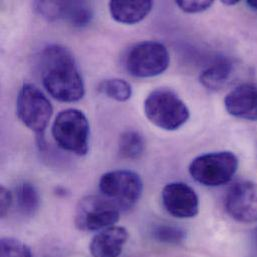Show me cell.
<instances>
[{
    "label": "cell",
    "mask_w": 257,
    "mask_h": 257,
    "mask_svg": "<svg viewBox=\"0 0 257 257\" xmlns=\"http://www.w3.org/2000/svg\"><path fill=\"white\" fill-rule=\"evenodd\" d=\"M224 205L228 215L242 223L257 222V184L238 181L226 192Z\"/></svg>",
    "instance_id": "cell-9"
},
{
    "label": "cell",
    "mask_w": 257,
    "mask_h": 257,
    "mask_svg": "<svg viewBox=\"0 0 257 257\" xmlns=\"http://www.w3.org/2000/svg\"><path fill=\"white\" fill-rule=\"evenodd\" d=\"M35 10L48 20L63 19L73 27L87 26L93 18V9L87 1H37Z\"/></svg>",
    "instance_id": "cell-10"
},
{
    "label": "cell",
    "mask_w": 257,
    "mask_h": 257,
    "mask_svg": "<svg viewBox=\"0 0 257 257\" xmlns=\"http://www.w3.org/2000/svg\"><path fill=\"white\" fill-rule=\"evenodd\" d=\"M16 201L20 212L26 216H33L40 206V196L35 186L29 182H22L16 188Z\"/></svg>",
    "instance_id": "cell-16"
},
{
    "label": "cell",
    "mask_w": 257,
    "mask_h": 257,
    "mask_svg": "<svg viewBox=\"0 0 257 257\" xmlns=\"http://www.w3.org/2000/svg\"><path fill=\"white\" fill-rule=\"evenodd\" d=\"M128 239V232L121 226H110L92 238L89 250L93 257H119Z\"/></svg>",
    "instance_id": "cell-13"
},
{
    "label": "cell",
    "mask_w": 257,
    "mask_h": 257,
    "mask_svg": "<svg viewBox=\"0 0 257 257\" xmlns=\"http://www.w3.org/2000/svg\"><path fill=\"white\" fill-rule=\"evenodd\" d=\"M51 131L55 142L63 150L78 156L88 152L89 122L81 110L68 108L59 112Z\"/></svg>",
    "instance_id": "cell-4"
},
{
    "label": "cell",
    "mask_w": 257,
    "mask_h": 257,
    "mask_svg": "<svg viewBox=\"0 0 257 257\" xmlns=\"http://www.w3.org/2000/svg\"><path fill=\"white\" fill-rule=\"evenodd\" d=\"M103 196L114 202L121 211L133 208L143 192L140 176L130 170H113L104 173L99 180Z\"/></svg>",
    "instance_id": "cell-8"
},
{
    "label": "cell",
    "mask_w": 257,
    "mask_h": 257,
    "mask_svg": "<svg viewBox=\"0 0 257 257\" xmlns=\"http://www.w3.org/2000/svg\"><path fill=\"white\" fill-rule=\"evenodd\" d=\"M151 236L157 242L163 244H180L186 238L185 231L175 225L158 224L151 230Z\"/></svg>",
    "instance_id": "cell-19"
},
{
    "label": "cell",
    "mask_w": 257,
    "mask_h": 257,
    "mask_svg": "<svg viewBox=\"0 0 257 257\" xmlns=\"http://www.w3.org/2000/svg\"><path fill=\"white\" fill-rule=\"evenodd\" d=\"M237 168L238 158L233 152L219 151L194 158L189 165V173L198 183L216 187L228 183Z\"/></svg>",
    "instance_id": "cell-5"
},
{
    "label": "cell",
    "mask_w": 257,
    "mask_h": 257,
    "mask_svg": "<svg viewBox=\"0 0 257 257\" xmlns=\"http://www.w3.org/2000/svg\"><path fill=\"white\" fill-rule=\"evenodd\" d=\"M227 112L240 119L257 121V85L244 83L232 89L224 99Z\"/></svg>",
    "instance_id": "cell-12"
},
{
    "label": "cell",
    "mask_w": 257,
    "mask_h": 257,
    "mask_svg": "<svg viewBox=\"0 0 257 257\" xmlns=\"http://www.w3.org/2000/svg\"><path fill=\"white\" fill-rule=\"evenodd\" d=\"M233 72V61L227 57H220L201 72L200 82L208 90H220L229 82Z\"/></svg>",
    "instance_id": "cell-15"
},
{
    "label": "cell",
    "mask_w": 257,
    "mask_h": 257,
    "mask_svg": "<svg viewBox=\"0 0 257 257\" xmlns=\"http://www.w3.org/2000/svg\"><path fill=\"white\" fill-rule=\"evenodd\" d=\"M40 71L47 92L61 102H76L83 98L85 86L72 53L62 45L52 44L43 49Z\"/></svg>",
    "instance_id": "cell-1"
},
{
    "label": "cell",
    "mask_w": 257,
    "mask_h": 257,
    "mask_svg": "<svg viewBox=\"0 0 257 257\" xmlns=\"http://www.w3.org/2000/svg\"><path fill=\"white\" fill-rule=\"evenodd\" d=\"M97 90L107 97L119 102L127 101L132 95L131 85L126 80L121 78H108L102 80L98 84Z\"/></svg>",
    "instance_id": "cell-18"
},
{
    "label": "cell",
    "mask_w": 257,
    "mask_h": 257,
    "mask_svg": "<svg viewBox=\"0 0 257 257\" xmlns=\"http://www.w3.org/2000/svg\"><path fill=\"white\" fill-rule=\"evenodd\" d=\"M224 5H235L238 3V1H235V0H224V1H221Z\"/></svg>",
    "instance_id": "cell-24"
},
{
    "label": "cell",
    "mask_w": 257,
    "mask_h": 257,
    "mask_svg": "<svg viewBox=\"0 0 257 257\" xmlns=\"http://www.w3.org/2000/svg\"><path fill=\"white\" fill-rule=\"evenodd\" d=\"M16 113L20 121L36 134L38 146L45 148L44 132L53 113V107L48 98L35 85H22L16 101Z\"/></svg>",
    "instance_id": "cell-2"
},
{
    "label": "cell",
    "mask_w": 257,
    "mask_h": 257,
    "mask_svg": "<svg viewBox=\"0 0 257 257\" xmlns=\"http://www.w3.org/2000/svg\"><path fill=\"white\" fill-rule=\"evenodd\" d=\"M145 149L143 136L135 130L124 131L118 141V153L121 158L135 160L142 156Z\"/></svg>",
    "instance_id": "cell-17"
},
{
    "label": "cell",
    "mask_w": 257,
    "mask_h": 257,
    "mask_svg": "<svg viewBox=\"0 0 257 257\" xmlns=\"http://www.w3.org/2000/svg\"><path fill=\"white\" fill-rule=\"evenodd\" d=\"M246 4L248 7L257 11V0H248V1H246Z\"/></svg>",
    "instance_id": "cell-23"
},
{
    "label": "cell",
    "mask_w": 257,
    "mask_h": 257,
    "mask_svg": "<svg viewBox=\"0 0 257 257\" xmlns=\"http://www.w3.org/2000/svg\"><path fill=\"white\" fill-rule=\"evenodd\" d=\"M0 215L1 217H5L11 207L13 197L11 192L4 186L0 187Z\"/></svg>",
    "instance_id": "cell-22"
},
{
    "label": "cell",
    "mask_w": 257,
    "mask_h": 257,
    "mask_svg": "<svg viewBox=\"0 0 257 257\" xmlns=\"http://www.w3.org/2000/svg\"><path fill=\"white\" fill-rule=\"evenodd\" d=\"M120 209L103 195H88L77 204L74 223L81 231L103 230L119 220Z\"/></svg>",
    "instance_id": "cell-7"
},
{
    "label": "cell",
    "mask_w": 257,
    "mask_h": 257,
    "mask_svg": "<svg viewBox=\"0 0 257 257\" xmlns=\"http://www.w3.org/2000/svg\"><path fill=\"white\" fill-rule=\"evenodd\" d=\"M144 113L147 119L159 128L174 131L183 126L190 112L186 104L170 89L152 91L144 101Z\"/></svg>",
    "instance_id": "cell-3"
},
{
    "label": "cell",
    "mask_w": 257,
    "mask_h": 257,
    "mask_svg": "<svg viewBox=\"0 0 257 257\" xmlns=\"http://www.w3.org/2000/svg\"><path fill=\"white\" fill-rule=\"evenodd\" d=\"M166 211L177 218H192L198 214L199 199L196 192L184 182H170L161 192Z\"/></svg>",
    "instance_id": "cell-11"
},
{
    "label": "cell",
    "mask_w": 257,
    "mask_h": 257,
    "mask_svg": "<svg viewBox=\"0 0 257 257\" xmlns=\"http://www.w3.org/2000/svg\"><path fill=\"white\" fill-rule=\"evenodd\" d=\"M0 257H32L30 248L13 237H3L0 242Z\"/></svg>",
    "instance_id": "cell-20"
},
{
    "label": "cell",
    "mask_w": 257,
    "mask_h": 257,
    "mask_svg": "<svg viewBox=\"0 0 257 257\" xmlns=\"http://www.w3.org/2000/svg\"><path fill=\"white\" fill-rule=\"evenodd\" d=\"M167 48L157 41H143L133 45L124 57V66L130 75L138 78L162 74L169 66Z\"/></svg>",
    "instance_id": "cell-6"
},
{
    "label": "cell",
    "mask_w": 257,
    "mask_h": 257,
    "mask_svg": "<svg viewBox=\"0 0 257 257\" xmlns=\"http://www.w3.org/2000/svg\"><path fill=\"white\" fill-rule=\"evenodd\" d=\"M176 5L186 13H199L209 9L213 5V1H176Z\"/></svg>",
    "instance_id": "cell-21"
},
{
    "label": "cell",
    "mask_w": 257,
    "mask_h": 257,
    "mask_svg": "<svg viewBox=\"0 0 257 257\" xmlns=\"http://www.w3.org/2000/svg\"><path fill=\"white\" fill-rule=\"evenodd\" d=\"M252 240H253L254 245L257 247V227H255V229L252 232Z\"/></svg>",
    "instance_id": "cell-25"
},
{
    "label": "cell",
    "mask_w": 257,
    "mask_h": 257,
    "mask_svg": "<svg viewBox=\"0 0 257 257\" xmlns=\"http://www.w3.org/2000/svg\"><path fill=\"white\" fill-rule=\"evenodd\" d=\"M153 2L149 0H112L109 2V11L112 18L123 24H135L142 21L151 12Z\"/></svg>",
    "instance_id": "cell-14"
}]
</instances>
